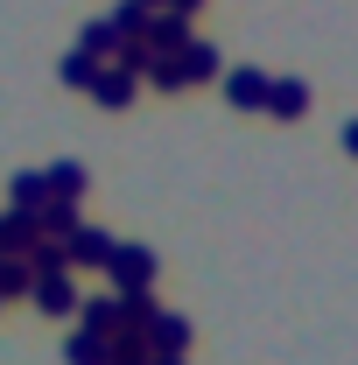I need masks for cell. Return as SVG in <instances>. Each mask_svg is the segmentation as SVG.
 Returning <instances> with one entry per match:
<instances>
[{"label": "cell", "instance_id": "1", "mask_svg": "<svg viewBox=\"0 0 358 365\" xmlns=\"http://www.w3.org/2000/svg\"><path fill=\"white\" fill-rule=\"evenodd\" d=\"M155 274H162V260L148 253V246H113V260H106V281H113V295H148L155 288Z\"/></svg>", "mask_w": 358, "mask_h": 365}, {"label": "cell", "instance_id": "2", "mask_svg": "<svg viewBox=\"0 0 358 365\" xmlns=\"http://www.w3.org/2000/svg\"><path fill=\"white\" fill-rule=\"evenodd\" d=\"M113 246H120V239H113V232H98V225H78L71 232V239H63V260H71V274H106V260H113Z\"/></svg>", "mask_w": 358, "mask_h": 365}, {"label": "cell", "instance_id": "3", "mask_svg": "<svg viewBox=\"0 0 358 365\" xmlns=\"http://www.w3.org/2000/svg\"><path fill=\"white\" fill-rule=\"evenodd\" d=\"M29 302H36L43 317H78V302H85V295H78V274H71V267L36 274V295H29Z\"/></svg>", "mask_w": 358, "mask_h": 365}, {"label": "cell", "instance_id": "4", "mask_svg": "<svg viewBox=\"0 0 358 365\" xmlns=\"http://www.w3.org/2000/svg\"><path fill=\"white\" fill-rule=\"evenodd\" d=\"M140 43H148V56H183V43H190V14L155 7V14H148V29H140Z\"/></svg>", "mask_w": 358, "mask_h": 365}, {"label": "cell", "instance_id": "5", "mask_svg": "<svg viewBox=\"0 0 358 365\" xmlns=\"http://www.w3.org/2000/svg\"><path fill=\"white\" fill-rule=\"evenodd\" d=\"M134 91H140L134 71L106 63V71H98V85H91V106H98V113H127V106H134Z\"/></svg>", "mask_w": 358, "mask_h": 365}, {"label": "cell", "instance_id": "6", "mask_svg": "<svg viewBox=\"0 0 358 365\" xmlns=\"http://www.w3.org/2000/svg\"><path fill=\"white\" fill-rule=\"evenodd\" d=\"M225 106L232 113H267V71H225Z\"/></svg>", "mask_w": 358, "mask_h": 365}, {"label": "cell", "instance_id": "7", "mask_svg": "<svg viewBox=\"0 0 358 365\" xmlns=\"http://www.w3.org/2000/svg\"><path fill=\"white\" fill-rule=\"evenodd\" d=\"M43 246V225H36V211H0V253H36Z\"/></svg>", "mask_w": 358, "mask_h": 365}, {"label": "cell", "instance_id": "8", "mask_svg": "<svg viewBox=\"0 0 358 365\" xmlns=\"http://www.w3.org/2000/svg\"><path fill=\"white\" fill-rule=\"evenodd\" d=\"M176 63H183V91H190V85H211V78H218V71H225V63H218V49L204 43V36H190Z\"/></svg>", "mask_w": 358, "mask_h": 365}, {"label": "cell", "instance_id": "9", "mask_svg": "<svg viewBox=\"0 0 358 365\" xmlns=\"http://www.w3.org/2000/svg\"><path fill=\"white\" fill-rule=\"evenodd\" d=\"M267 113L274 120H302L310 113V85L302 78H267Z\"/></svg>", "mask_w": 358, "mask_h": 365}, {"label": "cell", "instance_id": "10", "mask_svg": "<svg viewBox=\"0 0 358 365\" xmlns=\"http://www.w3.org/2000/svg\"><path fill=\"white\" fill-rule=\"evenodd\" d=\"M127 43V36H120V29H113V14H91L85 29H78V49H85V56H98V63H113V49Z\"/></svg>", "mask_w": 358, "mask_h": 365}, {"label": "cell", "instance_id": "11", "mask_svg": "<svg viewBox=\"0 0 358 365\" xmlns=\"http://www.w3.org/2000/svg\"><path fill=\"white\" fill-rule=\"evenodd\" d=\"M120 317H127V295H85L78 302V323L85 330H106V337L120 330Z\"/></svg>", "mask_w": 358, "mask_h": 365}, {"label": "cell", "instance_id": "12", "mask_svg": "<svg viewBox=\"0 0 358 365\" xmlns=\"http://www.w3.org/2000/svg\"><path fill=\"white\" fill-rule=\"evenodd\" d=\"M36 295V267L21 253H0V302H29Z\"/></svg>", "mask_w": 358, "mask_h": 365}, {"label": "cell", "instance_id": "13", "mask_svg": "<svg viewBox=\"0 0 358 365\" xmlns=\"http://www.w3.org/2000/svg\"><path fill=\"white\" fill-rule=\"evenodd\" d=\"M63 359H71V365H106V359H113V337L78 323V330H71V344H63Z\"/></svg>", "mask_w": 358, "mask_h": 365}, {"label": "cell", "instance_id": "14", "mask_svg": "<svg viewBox=\"0 0 358 365\" xmlns=\"http://www.w3.org/2000/svg\"><path fill=\"white\" fill-rule=\"evenodd\" d=\"M36 225H43V239H71L85 218H78V204H71V197H49L43 211H36Z\"/></svg>", "mask_w": 358, "mask_h": 365}, {"label": "cell", "instance_id": "15", "mask_svg": "<svg viewBox=\"0 0 358 365\" xmlns=\"http://www.w3.org/2000/svg\"><path fill=\"white\" fill-rule=\"evenodd\" d=\"M43 182H49V197H71V204H78V197L91 190L85 162H49V169H43Z\"/></svg>", "mask_w": 358, "mask_h": 365}, {"label": "cell", "instance_id": "16", "mask_svg": "<svg viewBox=\"0 0 358 365\" xmlns=\"http://www.w3.org/2000/svg\"><path fill=\"white\" fill-rule=\"evenodd\" d=\"M148 344H155V351H190V323L169 317V309H155V323H148Z\"/></svg>", "mask_w": 358, "mask_h": 365}, {"label": "cell", "instance_id": "17", "mask_svg": "<svg viewBox=\"0 0 358 365\" xmlns=\"http://www.w3.org/2000/svg\"><path fill=\"white\" fill-rule=\"evenodd\" d=\"M7 197H14V211H43V204H49V182H43V169H21V176L7 182Z\"/></svg>", "mask_w": 358, "mask_h": 365}, {"label": "cell", "instance_id": "18", "mask_svg": "<svg viewBox=\"0 0 358 365\" xmlns=\"http://www.w3.org/2000/svg\"><path fill=\"white\" fill-rule=\"evenodd\" d=\"M98 71H106V63L85 56V49H71V56H63V85H71V91H91V85H98Z\"/></svg>", "mask_w": 358, "mask_h": 365}, {"label": "cell", "instance_id": "19", "mask_svg": "<svg viewBox=\"0 0 358 365\" xmlns=\"http://www.w3.org/2000/svg\"><path fill=\"white\" fill-rule=\"evenodd\" d=\"M148 365H190V359H183V351H155Z\"/></svg>", "mask_w": 358, "mask_h": 365}, {"label": "cell", "instance_id": "20", "mask_svg": "<svg viewBox=\"0 0 358 365\" xmlns=\"http://www.w3.org/2000/svg\"><path fill=\"white\" fill-rule=\"evenodd\" d=\"M197 7H204V0H169V14H197Z\"/></svg>", "mask_w": 358, "mask_h": 365}, {"label": "cell", "instance_id": "21", "mask_svg": "<svg viewBox=\"0 0 358 365\" xmlns=\"http://www.w3.org/2000/svg\"><path fill=\"white\" fill-rule=\"evenodd\" d=\"M344 155H358V120H352V127H344Z\"/></svg>", "mask_w": 358, "mask_h": 365}, {"label": "cell", "instance_id": "22", "mask_svg": "<svg viewBox=\"0 0 358 365\" xmlns=\"http://www.w3.org/2000/svg\"><path fill=\"white\" fill-rule=\"evenodd\" d=\"M140 7H169V0H140Z\"/></svg>", "mask_w": 358, "mask_h": 365}]
</instances>
